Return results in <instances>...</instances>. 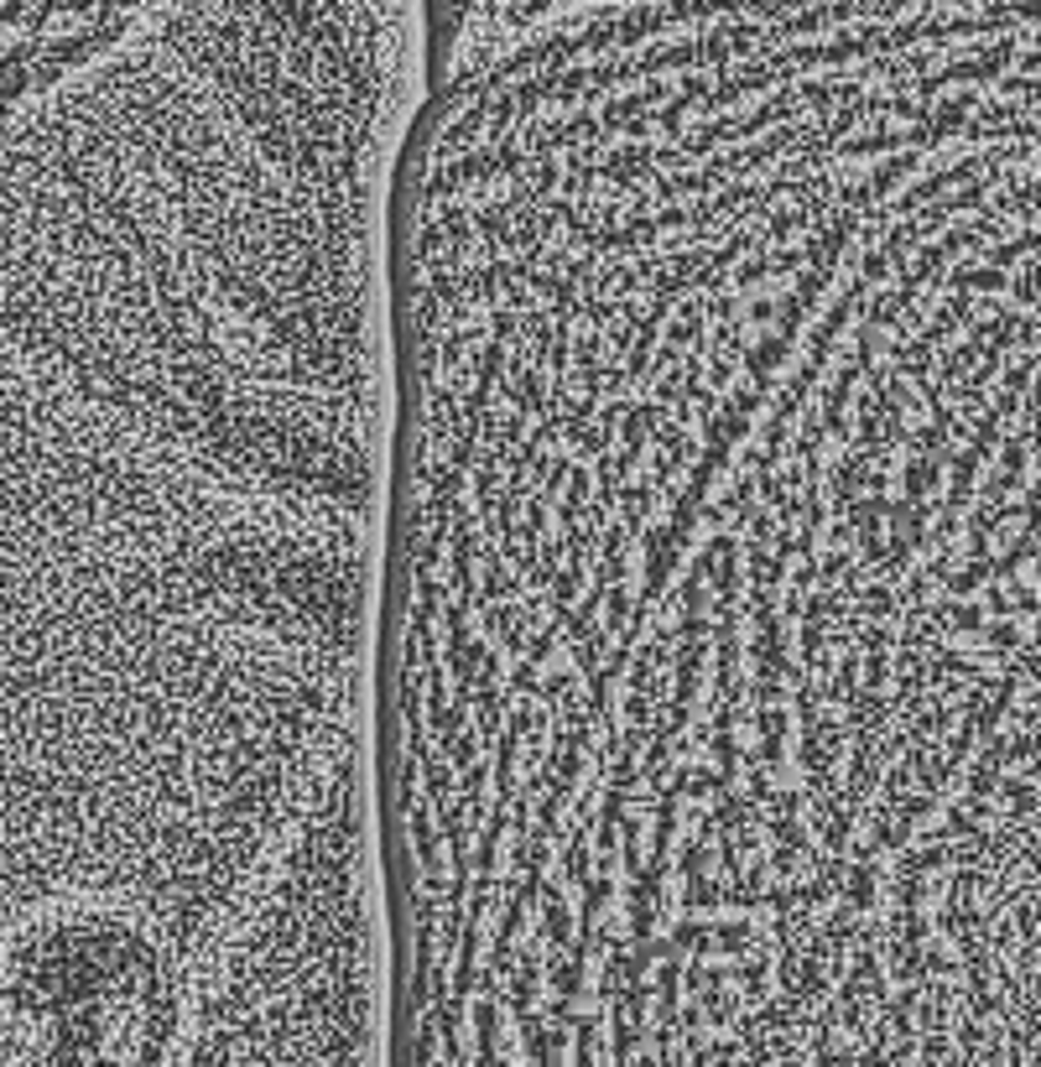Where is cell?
I'll use <instances>...</instances> for the list:
<instances>
[{"label":"cell","instance_id":"cell-1","mask_svg":"<svg viewBox=\"0 0 1041 1067\" xmlns=\"http://www.w3.org/2000/svg\"><path fill=\"white\" fill-rule=\"evenodd\" d=\"M427 0H167L11 105V380L256 495L380 464L376 183Z\"/></svg>","mask_w":1041,"mask_h":1067}]
</instances>
